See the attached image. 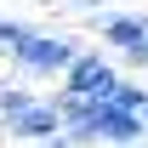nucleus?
<instances>
[{
	"label": "nucleus",
	"instance_id": "nucleus-9",
	"mask_svg": "<svg viewBox=\"0 0 148 148\" xmlns=\"http://www.w3.org/2000/svg\"><path fill=\"white\" fill-rule=\"evenodd\" d=\"M40 148H80V143H74L69 131H57V137H46V143H40Z\"/></svg>",
	"mask_w": 148,
	"mask_h": 148
},
{
	"label": "nucleus",
	"instance_id": "nucleus-10",
	"mask_svg": "<svg viewBox=\"0 0 148 148\" xmlns=\"http://www.w3.org/2000/svg\"><path fill=\"white\" fill-rule=\"evenodd\" d=\"M80 6H103V0H80Z\"/></svg>",
	"mask_w": 148,
	"mask_h": 148
},
{
	"label": "nucleus",
	"instance_id": "nucleus-2",
	"mask_svg": "<svg viewBox=\"0 0 148 148\" xmlns=\"http://www.w3.org/2000/svg\"><path fill=\"white\" fill-rule=\"evenodd\" d=\"M63 74H69L63 91H80V97H108L114 86H120V74L108 69V57H74Z\"/></svg>",
	"mask_w": 148,
	"mask_h": 148
},
{
	"label": "nucleus",
	"instance_id": "nucleus-12",
	"mask_svg": "<svg viewBox=\"0 0 148 148\" xmlns=\"http://www.w3.org/2000/svg\"><path fill=\"white\" fill-rule=\"evenodd\" d=\"M143 120H148V108H143Z\"/></svg>",
	"mask_w": 148,
	"mask_h": 148
},
{
	"label": "nucleus",
	"instance_id": "nucleus-5",
	"mask_svg": "<svg viewBox=\"0 0 148 148\" xmlns=\"http://www.w3.org/2000/svg\"><path fill=\"white\" fill-rule=\"evenodd\" d=\"M143 131H148V120L137 108H120V103H108V97H103V137H108V143H143Z\"/></svg>",
	"mask_w": 148,
	"mask_h": 148
},
{
	"label": "nucleus",
	"instance_id": "nucleus-3",
	"mask_svg": "<svg viewBox=\"0 0 148 148\" xmlns=\"http://www.w3.org/2000/svg\"><path fill=\"white\" fill-rule=\"evenodd\" d=\"M6 131H12V137H29V143H46V137L63 131V114H57V103H40V97H34L23 114L6 120Z\"/></svg>",
	"mask_w": 148,
	"mask_h": 148
},
{
	"label": "nucleus",
	"instance_id": "nucleus-7",
	"mask_svg": "<svg viewBox=\"0 0 148 148\" xmlns=\"http://www.w3.org/2000/svg\"><path fill=\"white\" fill-rule=\"evenodd\" d=\"M29 103H34L29 91H17V86H6V91H0V120H12V114H23Z\"/></svg>",
	"mask_w": 148,
	"mask_h": 148
},
{
	"label": "nucleus",
	"instance_id": "nucleus-1",
	"mask_svg": "<svg viewBox=\"0 0 148 148\" xmlns=\"http://www.w3.org/2000/svg\"><path fill=\"white\" fill-rule=\"evenodd\" d=\"M74 46L69 40H51V34H40V29H29V34L12 46V63H17L23 74H57V69H69L74 63Z\"/></svg>",
	"mask_w": 148,
	"mask_h": 148
},
{
	"label": "nucleus",
	"instance_id": "nucleus-4",
	"mask_svg": "<svg viewBox=\"0 0 148 148\" xmlns=\"http://www.w3.org/2000/svg\"><path fill=\"white\" fill-rule=\"evenodd\" d=\"M103 34H108V46H120L137 69L148 63V17H108V29H103Z\"/></svg>",
	"mask_w": 148,
	"mask_h": 148
},
{
	"label": "nucleus",
	"instance_id": "nucleus-6",
	"mask_svg": "<svg viewBox=\"0 0 148 148\" xmlns=\"http://www.w3.org/2000/svg\"><path fill=\"white\" fill-rule=\"evenodd\" d=\"M108 103H120V108H137V114H143V108H148V91H143V86H131V80H120V86L108 91Z\"/></svg>",
	"mask_w": 148,
	"mask_h": 148
},
{
	"label": "nucleus",
	"instance_id": "nucleus-11",
	"mask_svg": "<svg viewBox=\"0 0 148 148\" xmlns=\"http://www.w3.org/2000/svg\"><path fill=\"white\" fill-rule=\"evenodd\" d=\"M125 148H143V143H125Z\"/></svg>",
	"mask_w": 148,
	"mask_h": 148
},
{
	"label": "nucleus",
	"instance_id": "nucleus-8",
	"mask_svg": "<svg viewBox=\"0 0 148 148\" xmlns=\"http://www.w3.org/2000/svg\"><path fill=\"white\" fill-rule=\"evenodd\" d=\"M23 34H29V23H17V17H0V51H12Z\"/></svg>",
	"mask_w": 148,
	"mask_h": 148
}]
</instances>
